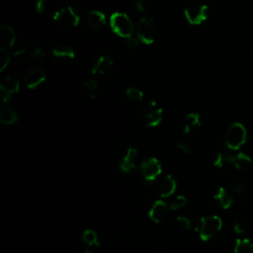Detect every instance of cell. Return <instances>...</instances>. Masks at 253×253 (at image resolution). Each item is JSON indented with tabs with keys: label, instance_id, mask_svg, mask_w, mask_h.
<instances>
[{
	"label": "cell",
	"instance_id": "cell-32",
	"mask_svg": "<svg viewBox=\"0 0 253 253\" xmlns=\"http://www.w3.org/2000/svg\"><path fill=\"white\" fill-rule=\"evenodd\" d=\"M125 43H126V46L128 48V49H134L137 47L138 43H139V41L137 38H133V37H129V38H126L125 39Z\"/></svg>",
	"mask_w": 253,
	"mask_h": 253
},
{
	"label": "cell",
	"instance_id": "cell-30",
	"mask_svg": "<svg viewBox=\"0 0 253 253\" xmlns=\"http://www.w3.org/2000/svg\"><path fill=\"white\" fill-rule=\"evenodd\" d=\"M45 56V52L44 50L42 48V47H35L32 51H31V58L34 60V61H37V62H41L43 60Z\"/></svg>",
	"mask_w": 253,
	"mask_h": 253
},
{
	"label": "cell",
	"instance_id": "cell-33",
	"mask_svg": "<svg viewBox=\"0 0 253 253\" xmlns=\"http://www.w3.org/2000/svg\"><path fill=\"white\" fill-rule=\"evenodd\" d=\"M177 223L184 229H189L191 227V221L186 216H177L176 218Z\"/></svg>",
	"mask_w": 253,
	"mask_h": 253
},
{
	"label": "cell",
	"instance_id": "cell-16",
	"mask_svg": "<svg viewBox=\"0 0 253 253\" xmlns=\"http://www.w3.org/2000/svg\"><path fill=\"white\" fill-rule=\"evenodd\" d=\"M0 39L2 42V46L5 48H10L15 45L16 42V34L13 28L9 25H1L0 27Z\"/></svg>",
	"mask_w": 253,
	"mask_h": 253
},
{
	"label": "cell",
	"instance_id": "cell-26",
	"mask_svg": "<svg viewBox=\"0 0 253 253\" xmlns=\"http://www.w3.org/2000/svg\"><path fill=\"white\" fill-rule=\"evenodd\" d=\"M11 60V53L7 48L1 46L0 47V71L5 70Z\"/></svg>",
	"mask_w": 253,
	"mask_h": 253
},
{
	"label": "cell",
	"instance_id": "cell-24",
	"mask_svg": "<svg viewBox=\"0 0 253 253\" xmlns=\"http://www.w3.org/2000/svg\"><path fill=\"white\" fill-rule=\"evenodd\" d=\"M0 121L3 125H13L18 121V115L11 107H4L0 111Z\"/></svg>",
	"mask_w": 253,
	"mask_h": 253
},
{
	"label": "cell",
	"instance_id": "cell-19",
	"mask_svg": "<svg viewBox=\"0 0 253 253\" xmlns=\"http://www.w3.org/2000/svg\"><path fill=\"white\" fill-rule=\"evenodd\" d=\"M167 212V206L163 201H156L149 211V217L154 222H160Z\"/></svg>",
	"mask_w": 253,
	"mask_h": 253
},
{
	"label": "cell",
	"instance_id": "cell-36",
	"mask_svg": "<svg viewBox=\"0 0 253 253\" xmlns=\"http://www.w3.org/2000/svg\"><path fill=\"white\" fill-rule=\"evenodd\" d=\"M135 9L140 12V13H144L146 10V4H145V0H136L135 1Z\"/></svg>",
	"mask_w": 253,
	"mask_h": 253
},
{
	"label": "cell",
	"instance_id": "cell-9",
	"mask_svg": "<svg viewBox=\"0 0 253 253\" xmlns=\"http://www.w3.org/2000/svg\"><path fill=\"white\" fill-rule=\"evenodd\" d=\"M46 79L45 71L40 67L36 66L34 68H31L24 77V84L28 89H36L38 88L42 83L44 82Z\"/></svg>",
	"mask_w": 253,
	"mask_h": 253
},
{
	"label": "cell",
	"instance_id": "cell-17",
	"mask_svg": "<svg viewBox=\"0 0 253 253\" xmlns=\"http://www.w3.org/2000/svg\"><path fill=\"white\" fill-rule=\"evenodd\" d=\"M214 199L217 202V204L219 205V207L223 210L229 209L232 206L233 201H234L232 192L226 190L223 187H220L217 190V192L214 195Z\"/></svg>",
	"mask_w": 253,
	"mask_h": 253
},
{
	"label": "cell",
	"instance_id": "cell-4",
	"mask_svg": "<svg viewBox=\"0 0 253 253\" xmlns=\"http://www.w3.org/2000/svg\"><path fill=\"white\" fill-rule=\"evenodd\" d=\"M222 227V221L217 215L205 216L200 221L199 234L202 240L207 241L212 238Z\"/></svg>",
	"mask_w": 253,
	"mask_h": 253
},
{
	"label": "cell",
	"instance_id": "cell-12",
	"mask_svg": "<svg viewBox=\"0 0 253 253\" xmlns=\"http://www.w3.org/2000/svg\"><path fill=\"white\" fill-rule=\"evenodd\" d=\"M85 21L89 28H91L94 31H99L106 25L107 19L103 12L99 10H93L88 13V15L85 18Z\"/></svg>",
	"mask_w": 253,
	"mask_h": 253
},
{
	"label": "cell",
	"instance_id": "cell-22",
	"mask_svg": "<svg viewBox=\"0 0 253 253\" xmlns=\"http://www.w3.org/2000/svg\"><path fill=\"white\" fill-rule=\"evenodd\" d=\"M234 155L228 152H219L213 159V165L216 167H233Z\"/></svg>",
	"mask_w": 253,
	"mask_h": 253
},
{
	"label": "cell",
	"instance_id": "cell-6",
	"mask_svg": "<svg viewBox=\"0 0 253 253\" xmlns=\"http://www.w3.org/2000/svg\"><path fill=\"white\" fill-rule=\"evenodd\" d=\"M208 6L206 4H191L184 10V15L191 25H201L208 19Z\"/></svg>",
	"mask_w": 253,
	"mask_h": 253
},
{
	"label": "cell",
	"instance_id": "cell-10",
	"mask_svg": "<svg viewBox=\"0 0 253 253\" xmlns=\"http://www.w3.org/2000/svg\"><path fill=\"white\" fill-rule=\"evenodd\" d=\"M230 191L243 201H249L253 198V185L250 181H237L230 186Z\"/></svg>",
	"mask_w": 253,
	"mask_h": 253
},
{
	"label": "cell",
	"instance_id": "cell-31",
	"mask_svg": "<svg viewBox=\"0 0 253 253\" xmlns=\"http://www.w3.org/2000/svg\"><path fill=\"white\" fill-rule=\"evenodd\" d=\"M186 204H187L186 198H185L184 196H179V197H177V198L171 203L170 209L173 210V211H176V210H178V209L183 208L184 206H186Z\"/></svg>",
	"mask_w": 253,
	"mask_h": 253
},
{
	"label": "cell",
	"instance_id": "cell-28",
	"mask_svg": "<svg viewBox=\"0 0 253 253\" xmlns=\"http://www.w3.org/2000/svg\"><path fill=\"white\" fill-rule=\"evenodd\" d=\"M83 88H84V90L90 95V97L92 98V99H94L95 97H96V91H97V89H98V84H97V82H96V80H94V79H89V80H87V81H85L84 83H83Z\"/></svg>",
	"mask_w": 253,
	"mask_h": 253
},
{
	"label": "cell",
	"instance_id": "cell-14",
	"mask_svg": "<svg viewBox=\"0 0 253 253\" xmlns=\"http://www.w3.org/2000/svg\"><path fill=\"white\" fill-rule=\"evenodd\" d=\"M113 66V60L106 55H102L96 59L91 67V73L93 75H104Z\"/></svg>",
	"mask_w": 253,
	"mask_h": 253
},
{
	"label": "cell",
	"instance_id": "cell-35",
	"mask_svg": "<svg viewBox=\"0 0 253 253\" xmlns=\"http://www.w3.org/2000/svg\"><path fill=\"white\" fill-rule=\"evenodd\" d=\"M45 2L46 0H37L35 4V9L39 14H42L45 10Z\"/></svg>",
	"mask_w": 253,
	"mask_h": 253
},
{
	"label": "cell",
	"instance_id": "cell-2",
	"mask_svg": "<svg viewBox=\"0 0 253 253\" xmlns=\"http://www.w3.org/2000/svg\"><path fill=\"white\" fill-rule=\"evenodd\" d=\"M247 132L245 126L240 123L231 124L225 134V144L231 150L239 149L246 141Z\"/></svg>",
	"mask_w": 253,
	"mask_h": 253
},
{
	"label": "cell",
	"instance_id": "cell-5",
	"mask_svg": "<svg viewBox=\"0 0 253 253\" xmlns=\"http://www.w3.org/2000/svg\"><path fill=\"white\" fill-rule=\"evenodd\" d=\"M52 19L59 25L65 27H76L80 22L79 14L71 6L62 7L55 11Z\"/></svg>",
	"mask_w": 253,
	"mask_h": 253
},
{
	"label": "cell",
	"instance_id": "cell-3",
	"mask_svg": "<svg viewBox=\"0 0 253 253\" xmlns=\"http://www.w3.org/2000/svg\"><path fill=\"white\" fill-rule=\"evenodd\" d=\"M156 37V27L154 20L150 17H142L136 26V38L144 44L154 42Z\"/></svg>",
	"mask_w": 253,
	"mask_h": 253
},
{
	"label": "cell",
	"instance_id": "cell-7",
	"mask_svg": "<svg viewBox=\"0 0 253 253\" xmlns=\"http://www.w3.org/2000/svg\"><path fill=\"white\" fill-rule=\"evenodd\" d=\"M161 164L154 157L145 159L140 165V173L147 182H153L161 174Z\"/></svg>",
	"mask_w": 253,
	"mask_h": 253
},
{
	"label": "cell",
	"instance_id": "cell-8",
	"mask_svg": "<svg viewBox=\"0 0 253 253\" xmlns=\"http://www.w3.org/2000/svg\"><path fill=\"white\" fill-rule=\"evenodd\" d=\"M145 125L149 127L157 126L163 119V110L155 101H151L143 113Z\"/></svg>",
	"mask_w": 253,
	"mask_h": 253
},
{
	"label": "cell",
	"instance_id": "cell-37",
	"mask_svg": "<svg viewBox=\"0 0 253 253\" xmlns=\"http://www.w3.org/2000/svg\"><path fill=\"white\" fill-rule=\"evenodd\" d=\"M25 52H26V48H24V47H21V48H17V49H15L14 51H13V55L14 56H21V55H23V54H25Z\"/></svg>",
	"mask_w": 253,
	"mask_h": 253
},
{
	"label": "cell",
	"instance_id": "cell-38",
	"mask_svg": "<svg viewBox=\"0 0 253 253\" xmlns=\"http://www.w3.org/2000/svg\"><path fill=\"white\" fill-rule=\"evenodd\" d=\"M77 253H91V252L89 250H81V251H79Z\"/></svg>",
	"mask_w": 253,
	"mask_h": 253
},
{
	"label": "cell",
	"instance_id": "cell-20",
	"mask_svg": "<svg viewBox=\"0 0 253 253\" xmlns=\"http://www.w3.org/2000/svg\"><path fill=\"white\" fill-rule=\"evenodd\" d=\"M20 90V83L17 79L12 76L4 77L0 82V91L7 93L9 95H13Z\"/></svg>",
	"mask_w": 253,
	"mask_h": 253
},
{
	"label": "cell",
	"instance_id": "cell-34",
	"mask_svg": "<svg viewBox=\"0 0 253 253\" xmlns=\"http://www.w3.org/2000/svg\"><path fill=\"white\" fill-rule=\"evenodd\" d=\"M177 148L183 152L184 154H191L192 153V148L191 146L187 143V142H184V141H180L177 143Z\"/></svg>",
	"mask_w": 253,
	"mask_h": 253
},
{
	"label": "cell",
	"instance_id": "cell-1",
	"mask_svg": "<svg viewBox=\"0 0 253 253\" xmlns=\"http://www.w3.org/2000/svg\"><path fill=\"white\" fill-rule=\"evenodd\" d=\"M110 26L112 31L119 37L126 39L132 36L133 24L130 18L122 12H114L110 16Z\"/></svg>",
	"mask_w": 253,
	"mask_h": 253
},
{
	"label": "cell",
	"instance_id": "cell-40",
	"mask_svg": "<svg viewBox=\"0 0 253 253\" xmlns=\"http://www.w3.org/2000/svg\"><path fill=\"white\" fill-rule=\"evenodd\" d=\"M156 253H161V252H156Z\"/></svg>",
	"mask_w": 253,
	"mask_h": 253
},
{
	"label": "cell",
	"instance_id": "cell-15",
	"mask_svg": "<svg viewBox=\"0 0 253 253\" xmlns=\"http://www.w3.org/2000/svg\"><path fill=\"white\" fill-rule=\"evenodd\" d=\"M201 126V118L198 113H189L183 123V132L186 134H191L199 129Z\"/></svg>",
	"mask_w": 253,
	"mask_h": 253
},
{
	"label": "cell",
	"instance_id": "cell-11",
	"mask_svg": "<svg viewBox=\"0 0 253 253\" xmlns=\"http://www.w3.org/2000/svg\"><path fill=\"white\" fill-rule=\"evenodd\" d=\"M154 184H155L154 190H157V193L163 198L171 196L176 189V181L171 175L164 176L157 183H154Z\"/></svg>",
	"mask_w": 253,
	"mask_h": 253
},
{
	"label": "cell",
	"instance_id": "cell-25",
	"mask_svg": "<svg viewBox=\"0 0 253 253\" xmlns=\"http://www.w3.org/2000/svg\"><path fill=\"white\" fill-rule=\"evenodd\" d=\"M126 95L127 98H129L130 100L135 101V102L142 101L143 97H144L143 92L140 89L136 88V87H128V88H126Z\"/></svg>",
	"mask_w": 253,
	"mask_h": 253
},
{
	"label": "cell",
	"instance_id": "cell-27",
	"mask_svg": "<svg viewBox=\"0 0 253 253\" xmlns=\"http://www.w3.org/2000/svg\"><path fill=\"white\" fill-rule=\"evenodd\" d=\"M83 241L88 245H97L98 244V236L97 233L91 229H87L82 234Z\"/></svg>",
	"mask_w": 253,
	"mask_h": 253
},
{
	"label": "cell",
	"instance_id": "cell-21",
	"mask_svg": "<svg viewBox=\"0 0 253 253\" xmlns=\"http://www.w3.org/2000/svg\"><path fill=\"white\" fill-rule=\"evenodd\" d=\"M252 166H253V160L249 155L243 152H239L234 155L233 168L240 171H246V170H249Z\"/></svg>",
	"mask_w": 253,
	"mask_h": 253
},
{
	"label": "cell",
	"instance_id": "cell-23",
	"mask_svg": "<svg viewBox=\"0 0 253 253\" xmlns=\"http://www.w3.org/2000/svg\"><path fill=\"white\" fill-rule=\"evenodd\" d=\"M233 253H253V243L247 237H238L235 241Z\"/></svg>",
	"mask_w": 253,
	"mask_h": 253
},
{
	"label": "cell",
	"instance_id": "cell-39",
	"mask_svg": "<svg viewBox=\"0 0 253 253\" xmlns=\"http://www.w3.org/2000/svg\"><path fill=\"white\" fill-rule=\"evenodd\" d=\"M251 56H252V58H253V47H252V50H251Z\"/></svg>",
	"mask_w": 253,
	"mask_h": 253
},
{
	"label": "cell",
	"instance_id": "cell-13",
	"mask_svg": "<svg viewBox=\"0 0 253 253\" xmlns=\"http://www.w3.org/2000/svg\"><path fill=\"white\" fill-rule=\"evenodd\" d=\"M136 159H137V150L133 147H129L124 156V158L120 162V169L125 173H129L136 167Z\"/></svg>",
	"mask_w": 253,
	"mask_h": 253
},
{
	"label": "cell",
	"instance_id": "cell-18",
	"mask_svg": "<svg viewBox=\"0 0 253 253\" xmlns=\"http://www.w3.org/2000/svg\"><path fill=\"white\" fill-rule=\"evenodd\" d=\"M53 57L59 59V60H72L75 57V51L72 47L65 45V44H59L52 48L51 51Z\"/></svg>",
	"mask_w": 253,
	"mask_h": 253
},
{
	"label": "cell",
	"instance_id": "cell-29",
	"mask_svg": "<svg viewBox=\"0 0 253 253\" xmlns=\"http://www.w3.org/2000/svg\"><path fill=\"white\" fill-rule=\"evenodd\" d=\"M232 229L240 237H246V235L248 233V228H247L246 224L240 220L234 221V223L232 224Z\"/></svg>",
	"mask_w": 253,
	"mask_h": 253
}]
</instances>
